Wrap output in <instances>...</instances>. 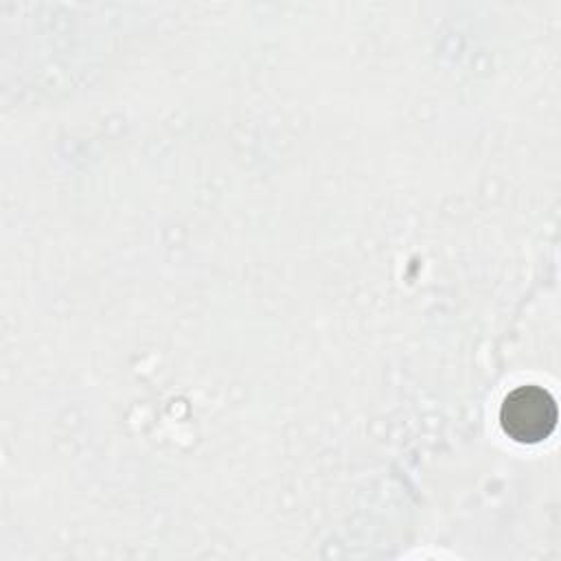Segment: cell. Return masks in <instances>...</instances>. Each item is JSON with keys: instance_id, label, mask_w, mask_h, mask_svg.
<instances>
[{"instance_id": "cell-1", "label": "cell", "mask_w": 561, "mask_h": 561, "mask_svg": "<svg viewBox=\"0 0 561 561\" xmlns=\"http://www.w3.org/2000/svg\"><path fill=\"white\" fill-rule=\"evenodd\" d=\"M500 421L504 432L517 443H539L557 425V403L539 386H519L502 403Z\"/></svg>"}]
</instances>
